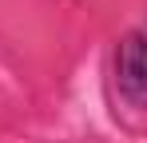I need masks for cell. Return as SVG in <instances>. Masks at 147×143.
I'll return each instance as SVG.
<instances>
[{
	"label": "cell",
	"instance_id": "obj_1",
	"mask_svg": "<svg viewBox=\"0 0 147 143\" xmlns=\"http://www.w3.org/2000/svg\"><path fill=\"white\" fill-rule=\"evenodd\" d=\"M115 88L131 107H147V32H127L115 48Z\"/></svg>",
	"mask_w": 147,
	"mask_h": 143
}]
</instances>
